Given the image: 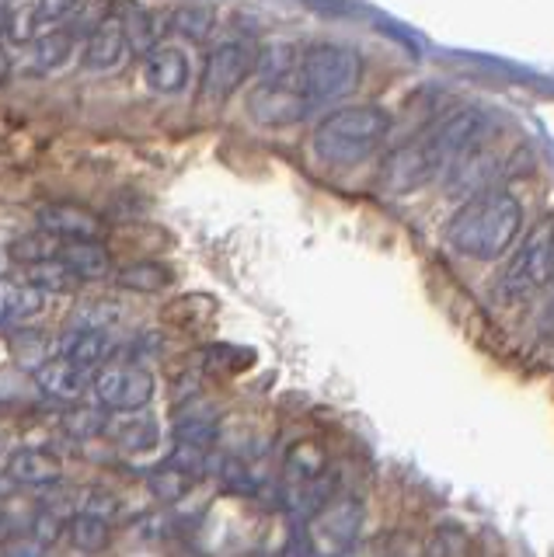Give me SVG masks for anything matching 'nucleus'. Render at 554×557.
Returning <instances> with one entry per match:
<instances>
[{
	"instance_id": "1",
	"label": "nucleus",
	"mask_w": 554,
	"mask_h": 557,
	"mask_svg": "<svg viewBox=\"0 0 554 557\" xmlns=\"http://www.w3.org/2000/svg\"><path fill=\"white\" fill-rule=\"evenodd\" d=\"M524 226V206L506 188H489L467 199L446 223V244L454 251L492 261L513 248Z\"/></svg>"
},
{
	"instance_id": "2",
	"label": "nucleus",
	"mask_w": 554,
	"mask_h": 557,
	"mask_svg": "<svg viewBox=\"0 0 554 557\" xmlns=\"http://www.w3.org/2000/svg\"><path fill=\"white\" fill-rule=\"evenodd\" d=\"M391 133V115L377 104H353V109H338L315 129V153L324 164L353 168L384 144Z\"/></svg>"
},
{
	"instance_id": "3",
	"label": "nucleus",
	"mask_w": 554,
	"mask_h": 557,
	"mask_svg": "<svg viewBox=\"0 0 554 557\" xmlns=\"http://www.w3.org/2000/svg\"><path fill=\"white\" fill-rule=\"evenodd\" d=\"M359 74L362 63L356 49L338 42H318L300 57V66L293 70V81L310 98V104H321L349 95L359 84Z\"/></svg>"
},
{
	"instance_id": "4",
	"label": "nucleus",
	"mask_w": 554,
	"mask_h": 557,
	"mask_svg": "<svg viewBox=\"0 0 554 557\" xmlns=\"http://www.w3.org/2000/svg\"><path fill=\"white\" fill-rule=\"evenodd\" d=\"M547 286H554V216L541 220L524 237L498 278V293L506 300H527Z\"/></svg>"
},
{
	"instance_id": "5",
	"label": "nucleus",
	"mask_w": 554,
	"mask_h": 557,
	"mask_svg": "<svg viewBox=\"0 0 554 557\" xmlns=\"http://www.w3.org/2000/svg\"><path fill=\"white\" fill-rule=\"evenodd\" d=\"M446 171H450V157L429 129L419 139H411V144L387 153L384 168H380V185L394 191V196H405V191L422 188L436 178V174H446Z\"/></svg>"
},
{
	"instance_id": "6",
	"label": "nucleus",
	"mask_w": 554,
	"mask_h": 557,
	"mask_svg": "<svg viewBox=\"0 0 554 557\" xmlns=\"http://www.w3.org/2000/svg\"><path fill=\"white\" fill-rule=\"evenodd\" d=\"M283 487L293 509H300L307 516H315L324 502H332V495H328V453L321 443L300 440L290 446L283 467Z\"/></svg>"
},
{
	"instance_id": "7",
	"label": "nucleus",
	"mask_w": 554,
	"mask_h": 557,
	"mask_svg": "<svg viewBox=\"0 0 554 557\" xmlns=\"http://www.w3.org/2000/svg\"><path fill=\"white\" fill-rule=\"evenodd\" d=\"M362 519H367V512H362V505L356 498L349 495L332 498L310 516L304 544L315 557H342V554H349L359 540Z\"/></svg>"
},
{
	"instance_id": "8",
	"label": "nucleus",
	"mask_w": 554,
	"mask_h": 557,
	"mask_svg": "<svg viewBox=\"0 0 554 557\" xmlns=\"http://www.w3.org/2000/svg\"><path fill=\"white\" fill-rule=\"evenodd\" d=\"M258 66V49L248 42H223L217 46L202 66V98L223 101L231 98L241 84L251 77V70Z\"/></svg>"
},
{
	"instance_id": "9",
	"label": "nucleus",
	"mask_w": 554,
	"mask_h": 557,
	"mask_svg": "<svg viewBox=\"0 0 554 557\" xmlns=\"http://www.w3.org/2000/svg\"><path fill=\"white\" fill-rule=\"evenodd\" d=\"M310 98L297 87V81L283 77V81H262L248 95V112L255 122H262V126H293V122H300L310 115Z\"/></svg>"
},
{
	"instance_id": "10",
	"label": "nucleus",
	"mask_w": 554,
	"mask_h": 557,
	"mask_svg": "<svg viewBox=\"0 0 554 557\" xmlns=\"http://www.w3.org/2000/svg\"><path fill=\"white\" fill-rule=\"evenodd\" d=\"M95 397L98 405L119 411H144L153 397V376L144 366H109L95 376Z\"/></svg>"
},
{
	"instance_id": "11",
	"label": "nucleus",
	"mask_w": 554,
	"mask_h": 557,
	"mask_svg": "<svg viewBox=\"0 0 554 557\" xmlns=\"http://www.w3.org/2000/svg\"><path fill=\"white\" fill-rule=\"evenodd\" d=\"M130 42H126V32H123V17L119 14H109L101 17L98 28L91 32L88 46H84V66L95 70V74H109V70L123 66L126 57H130Z\"/></svg>"
},
{
	"instance_id": "12",
	"label": "nucleus",
	"mask_w": 554,
	"mask_h": 557,
	"mask_svg": "<svg viewBox=\"0 0 554 557\" xmlns=\"http://www.w3.org/2000/svg\"><path fill=\"white\" fill-rule=\"evenodd\" d=\"M42 234L57 237V240H98V234L106 231L95 213L71 202H49L36 213Z\"/></svg>"
},
{
	"instance_id": "13",
	"label": "nucleus",
	"mask_w": 554,
	"mask_h": 557,
	"mask_svg": "<svg viewBox=\"0 0 554 557\" xmlns=\"http://www.w3.org/2000/svg\"><path fill=\"white\" fill-rule=\"evenodd\" d=\"M32 376H36L39 391H46L49 397L71 400V405L91 391V370H84V366H77L74 359H66L63 352L53 356V359H46Z\"/></svg>"
},
{
	"instance_id": "14",
	"label": "nucleus",
	"mask_w": 554,
	"mask_h": 557,
	"mask_svg": "<svg viewBox=\"0 0 554 557\" xmlns=\"http://www.w3.org/2000/svg\"><path fill=\"white\" fill-rule=\"evenodd\" d=\"M106 435L115 449L123 453H150L161 440V429H158V418L150 411H119L115 418H109Z\"/></svg>"
},
{
	"instance_id": "15",
	"label": "nucleus",
	"mask_w": 554,
	"mask_h": 557,
	"mask_svg": "<svg viewBox=\"0 0 554 557\" xmlns=\"http://www.w3.org/2000/svg\"><path fill=\"white\" fill-rule=\"evenodd\" d=\"M57 261L77 283H95V278H106L112 272V258L101 240H60Z\"/></svg>"
},
{
	"instance_id": "16",
	"label": "nucleus",
	"mask_w": 554,
	"mask_h": 557,
	"mask_svg": "<svg viewBox=\"0 0 554 557\" xmlns=\"http://www.w3.org/2000/svg\"><path fill=\"white\" fill-rule=\"evenodd\" d=\"M144 81L150 91L158 95H178L188 84V60L178 46H158L147 52L144 63Z\"/></svg>"
},
{
	"instance_id": "17",
	"label": "nucleus",
	"mask_w": 554,
	"mask_h": 557,
	"mask_svg": "<svg viewBox=\"0 0 554 557\" xmlns=\"http://www.w3.org/2000/svg\"><path fill=\"white\" fill-rule=\"evenodd\" d=\"M217 440V414L206 400H185L175 411V443L210 453Z\"/></svg>"
},
{
	"instance_id": "18",
	"label": "nucleus",
	"mask_w": 554,
	"mask_h": 557,
	"mask_svg": "<svg viewBox=\"0 0 554 557\" xmlns=\"http://www.w3.org/2000/svg\"><path fill=\"white\" fill-rule=\"evenodd\" d=\"M8 478L25 487H53L60 484V463L42 449H19L8 460Z\"/></svg>"
},
{
	"instance_id": "19",
	"label": "nucleus",
	"mask_w": 554,
	"mask_h": 557,
	"mask_svg": "<svg viewBox=\"0 0 554 557\" xmlns=\"http://www.w3.org/2000/svg\"><path fill=\"white\" fill-rule=\"evenodd\" d=\"M46 307V296L32 286L0 283V327H19L36 321Z\"/></svg>"
},
{
	"instance_id": "20",
	"label": "nucleus",
	"mask_w": 554,
	"mask_h": 557,
	"mask_svg": "<svg viewBox=\"0 0 554 557\" xmlns=\"http://www.w3.org/2000/svg\"><path fill=\"white\" fill-rule=\"evenodd\" d=\"M193 484H196V474H188L185 467H178L175 460H168L161 467H153L150 474H147V487H150V495L164 502V505H175L182 502L188 492H193Z\"/></svg>"
},
{
	"instance_id": "21",
	"label": "nucleus",
	"mask_w": 554,
	"mask_h": 557,
	"mask_svg": "<svg viewBox=\"0 0 554 557\" xmlns=\"http://www.w3.org/2000/svg\"><path fill=\"white\" fill-rule=\"evenodd\" d=\"M66 536H71L74 550H81V554H101L112 544L109 522L95 519V516H84V512L71 516V522H66Z\"/></svg>"
},
{
	"instance_id": "22",
	"label": "nucleus",
	"mask_w": 554,
	"mask_h": 557,
	"mask_svg": "<svg viewBox=\"0 0 554 557\" xmlns=\"http://www.w3.org/2000/svg\"><path fill=\"white\" fill-rule=\"evenodd\" d=\"M109 348H112V342H109V335L101 327H81L77 335L71 338V345L63 348V356L74 359L77 366H84V370H95V366L106 362Z\"/></svg>"
},
{
	"instance_id": "23",
	"label": "nucleus",
	"mask_w": 554,
	"mask_h": 557,
	"mask_svg": "<svg viewBox=\"0 0 554 557\" xmlns=\"http://www.w3.org/2000/svg\"><path fill=\"white\" fill-rule=\"evenodd\" d=\"M119 17H123V32H126V42L133 52L158 49V35H161L158 14L147 8H126V14H119Z\"/></svg>"
},
{
	"instance_id": "24",
	"label": "nucleus",
	"mask_w": 554,
	"mask_h": 557,
	"mask_svg": "<svg viewBox=\"0 0 554 557\" xmlns=\"http://www.w3.org/2000/svg\"><path fill=\"white\" fill-rule=\"evenodd\" d=\"M74 52V42L71 35L63 32H49V35H39L36 42H32V52H28V66L46 74V70H57L66 63V57Z\"/></svg>"
},
{
	"instance_id": "25",
	"label": "nucleus",
	"mask_w": 554,
	"mask_h": 557,
	"mask_svg": "<svg viewBox=\"0 0 554 557\" xmlns=\"http://www.w3.org/2000/svg\"><path fill=\"white\" fill-rule=\"evenodd\" d=\"M115 283L123 289H136V293H158L171 283V272L164 265H158V261H136V265L115 275Z\"/></svg>"
},
{
	"instance_id": "26",
	"label": "nucleus",
	"mask_w": 554,
	"mask_h": 557,
	"mask_svg": "<svg viewBox=\"0 0 554 557\" xmlns=\"http://www.w3.org/2000/svg\"><path fill=\"white\" fill-rule=\"evenodd\" d=\"M28 286L39 293H71L77 289V278L66 272L57 258H46V261H36V265H28Z\"/></svg>"
},
{
	"instance_id": "27",
	"label": "nucleus",
	"mask_w": 554,
	"mask_h": 557,
	"mask_svg": "<svg viewBox=\"0 0 554 557\" xmlns=\"http://www.w3.org/2000/svg\"><path fill=\"white\" fill-rule=\"evenodd\" d=\"M106 425H109V418L101 414L98 408H91V405L66 408L60 414V429L66 435H74V440H91V435H106Z\"/></svg>"
},
{
	"instance_id": "28",
	"label": "nucleus",
	"mask_w": 554,
	"mask_h": 557,
	"mask_svg": "<svg viewBox=\"0 0 554 557\" xmlns=\"http://www.w3.org/2000/svg\"><path fill=\"white\" fill-rule=\"evenodd\" d=\"M429 557H471V536L457 522H440L429 536Z\"/></svg>"
},
{
	"instance_id": "29",
	"label": "nucleus",
	"mask_w": 554,
	"mask_h": 557,
	"mask_svg": "<svg viewBox=\"0 0 554 557\" xmlns=\"http://www.w3.org/2000/svg\"><path fill=\"white\" fill-rule=\"evenodd\" d=\"M171 28H175L178 35H185V39L202 42L206 35L213 32V11L202 8V4L178 8V11H171Z\"/></svg>"
},
{
	"instance_id": "30",
	"label": "nucleus",
	"mask_w": 554,
	"mask_h": 557,
	"mask_svg": "<svg viewBox=\"0 0 554 557\" xmlns=\"http://www.w3.org/2000/svg\"><path fill=\"white\" fill-rule=\"evenodd\" d=\"M60 533H63V519H60L57 512H49V509H46V512H39V516H36V522H32V536H36L46 550L57 544Z\"/></svg>"
},
{
	"instance_id": "31",
	"label": "nucleus",
	"mask_w": 554,
	"mask_h": 557,
	"mask_svg": "<svg viewBox=\"0 0 554 557\" xmlns=\"http://www.w3.org/2000/svg\"><path fill=\"white\" fill-rule=\"evenodd\" d=\"M81 512L84 516H95V519H112L119 512V498L115 495H106V492H91V495H84L81 502Z\"/></svg>"
},
{
	"instance_id": "32",
	"label": "nucleus",
	"mask_w": 554,
	"mask_h": 557,
	"mask_svg": "<svg viewBox=\"0 0 554 557\" xmlns=\"http://www.w3.org/2000/svg\"><path fill=\"white\" fill-rule=\"evenodd\" d=\"M0 557H46V547L36 536H11L0 544Z\"/></svg>"
},
{
	"instance_id": "33",
	"label": "nucleus",
	"mask_w": 554,
	"mask_h": 557,
	"mask_svg": "<svg viewBox=\"0 0 554 557\" xmlns=\"http://www.w3.org/2000/svg\"><path fill=\"white\" fill-rule=\"evenodd\" d=\"M81 8V0H39V22H63Z\"/></svg>"
},
{
	"instance_id": "34",
	"label": "nucleus",
	"mask_w": 554,
	"mask_h": 557,
	"mask_svg": "<svg viewBox=\"0 0 554 557\" xmlns=\"http://www.w3.org/2000/svg\"><path fill=\"white\" fill-rule=\"evenodd\" d=\"M133 533L140 540H161L164 536V516H140L133 522Z\"/></svg>"
},
{
	"instance_id": "35",
	"label": "nucleus",
	"mask_w": 554,
	"mask_h": 557,
	"mask_svg": "<svg viewBox=\"0 0 554 557\" xmlns=\"http://www.w3.org/2000/svg\"><path fill=\"white\" fill-rule=\"evenodd\" d=\"M8 74H11V57H8L4 49H0V81H4Z\"/></svg>"
},
{
	"instance_id": "36",
	"label": "nucleus",
	"mask_w": 554,
	"mask_h": 557,
	"mask_svg": "<svg viewBox=\"0 0 554 557\" xmlns=\"http://www.w3.org/2000/svg\"><path fill=\"white\" fill-rule=\"evenodd\" d=\"M544 327L554 331V296H551V304H547V310H544Z\"/></svg>"
}]
</instances>
